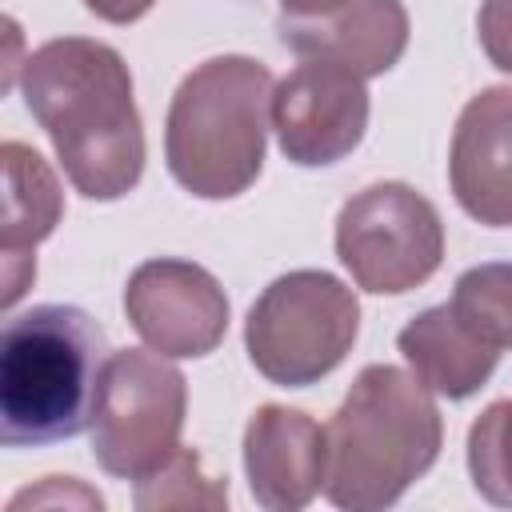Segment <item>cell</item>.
Returning a JSON list of instances; mask_svg holds the SVG:
<instances>
[{
    "label": "cell",
    "instance_id": "obj_1",
    "mask_svg": "<svg viewBox=\"0 0 512 512\" xmlns=\"http://www.w3.org/2000/svg\"><path fill=\"white\" fill-rule=\"evenodd\" d=\"M20 92L48 132L72 188L88 200H120L144 176V124L124 56L88 36H56L28 52Z\"/></svg>",
    "mask_w": 512,
    "mask_h": 512
},
{
    "label": "cell",
    "instance_id": "obj_2",
    "mask_svg": "<svg viewBox=\"0 0 512 512\" xmlns=\"http://www.w3.org/2000/svg\"><path fill=\"white\" fill-rule=\"evenodd\" d=\"M324 496L344 512L392 508L440 456L444 420L432 388L396 364L356 372L328 428Z\"/></svg>",
    "mask_w": 512,
    "mask_h": 512
},
{
    "label": "cell",
    "instance_id": "obj_3",
    "mask_svg": "<svg viewBox=\"0 0 512 512\" xmlns=\"http://www.w3.org/2000/svg\"><path fill=\"white\" fill-rule=\"evenodd\" d=\"M108 340L76 304H36L0 332V444L40 448L92 428Z\"/></svg>",
    "mask_w": 512,
    "mask_h": 512
},
{
    "label": "cell",
    "instance_id": "obj_4",
    "mask_svg": "<svg viewBox=\"0 0 512 512\" xmlns=\"http://www.w3.org/2000/svg\"><path fill=\"white\" fill-rule=\"evenodd\" d=\"M276 80L252 56H212L172 92L164 160L172 180L200 200L248 192L264 168Z\"/></svg>",
    "mask_w": 512,
    "mask_h": 512
},
{
    "label": "cell",
    "instance_id": "obj_5",
    "mask_svg": "<svg viewBox=\"0 0 512 512\" xmlns=\"http://www.w3.org/2000/svg\"><path fill=\"white\" fill-rule=\"evenodd\" d=\"M360 336L356 292L324 272L296 268L276 276L244 320L252 368L280 388H308L336 372Z\"/></svg>",
    "mask_w": 512,
    "mask_h": 512
},
{
    "label": "cell",
    "instance_id": "obj_6",
    "mask_svg": "<svg viewBox=\"0 0 512 512\" xmlns=\"http://www.w3.org/2000/svg\"><path fill=\"white\" fill-rule=\"evenodd\" d=\"M188 380L172 356L120 348L104 360L92 412V456L108 476L140 480L160 468L184 432Z\"/></svg>",
    "mask_w": 512,
    "mask_h": 512
},
{
    "label": "cell",
    "instance_id": "obj_7",
    "mask_svg": "<svg viewBox=\"0 0 512 512\" xmlns=\"http://www.w3.org/2000/svg\"><path fill=\"white\" fill-rule=\"evenodd\" d=\"M336 256L356 288L400 296L436 276L444 260V220L412 184L380 180L344 200L336 216Z\"/></svg>",
    "mask_w": 512,
    "mask_h": 512
},
{
    "label": "cell",
    "instance_id": "obj_8",
    "mask_svg": "<svg viewBox=\"0 0 512 512\" xmlns=\"http://www.w3.org/2000/svg\"><path fill=\"white\" fill-rule=\"evenodd\" d=\"M124 316L152 352L196 360L220 348L232 308L208 268L176 256H156L132 268L124 284Z\"/></svg>",
    "mask_w": 512,
    "mask_h": 512
},
{
    "label": "cell",
    "instance_id": "obj_9",
    "mask_svg": "<svg viewBox=\"0 0 512 512\" xmlns=\"http://www.w3.org/2000/svg\"><path fill=\"white\" fill-rule=\"evenodd\" d=\"M368 112L364 76L328 60H300L272 92L280 152L300 168H328L356 152L368 132Z\"/></svg>",
    "mask_w": 512,
    "mask_h": 512
},
{
    "label": "cell",
    "instance_id": "obj_10",
    "mask_svg": "<svg viewBox=\"0 0 512 512\" xmlns=\"http://www.w3.org/2000/svg\"><path fill=\"white\" fill-rule=\"evenodd\" d=\"M448 184L464 216L488 228H512V84H492L460 108Z\"/></svg>",
    "mask_w": 512,
    "mask_h": 512
},
{
    "label": "cell",
    "instance_id": "obj_11",
    "mask_svg": "<svg viewBox=\"0 0 512 512\" xmlns=\"http://www.w3.org/2000/svg\"><path fill=\"white\" fill-rule=\"evenodd\" d=\"M324 428L288 404H260L244 428L248 492L268 512H300L324 488Z\"/></svg>",
    "mask_w": 512,
    "mask_h": 512
},
{
    "label": "cell",
    "instance_id": "obj_12",
    "mask_svg": "<svg viewBox=\"0 0 512 512\" xmlns=\"http://www.w3.org/2000/svg\"><path fill=\"white\" fill-rule=\"evenodd\" d=\"M276 28L300 60H328L364 80L392 72L408 48L400 0H344L320 16H280Z\"/></svg>",
    "mask_w": 512,
    "mask_h": 512
},
{
    "label": "cell",
    "instance_id": "obj_13",
    "mask_svg": "<svg viewBox=\"0 0 512 512\" xmlns=\"http://www.w3.org/2000/svg\"><path fill=\"white\" fill-rule=\"evenodd\" d=\"M4 164V228H0V256H4V308H12L24 288L36 280V244L48 240L64 216V192L48 160L20 144H0Z\"/></svg>",
    "mask_w": 512,
    "mask_h": 512
},
{
    "label": "cell",
    "instance_id": "obj_14",
    "mask_svg": "<svg viewBox=\"0 0 512 512\" xmlns=\"http://www.w3.org/2000/svg\"><path fill=\"white\" fill-rule=\"evenodd\" d=\"M396 348L408 360V368L416 372V380L428 384L436 396H448V400H468L472 392H480L488 384V376L496 372V360H500V348L480 340L452 312V304H436V308L416 312L400 328Z\"/></svg>",
    "mask_w": 512,
    "mask_h": 512
},
{
    "label": "cell",
    "instance_id": "obj_15",
    "mask_svg": "<svg viewBox=\"0 0 512 512\" xmlns=\"http://www.w3.org/2000/svg\"><path fill=\"white\" fill-rule=\"evenodd\" d=\"M452 312L492 348H512V264L488 260L456 276Z\"/></svg>",
    "mask_w": 512,
    "mask_h": 512
},
{
    "label": "cell",
    "instance_id": "obj_16",
    "mask_svg": "<svg viewBox=\"0 0 512 512\" xmlns=\"http://www.w3.org/2000/svg\"><path fill=\"white\" fill-rule=\"evenodd\" d=\"M132 504L140 512H160V508H228V484L208 476L192 448H176L160 468H152L148 476L136 480Z\"/></svg>",
    "mask_w": 512,
    "mask_h": 512
},
{
    "label": "cell",
    "instance_id": "obj_17",
    "mask_svg": "<svg viewBox=\"0 0 512 512\" xmlns=\"http://www.w3.org/2000/svg\"><path fill=\"white\" fill-rule=\"evenodd\" d=\"M468 476L488 504L512 508V400H492L472 420Z\"/></svg>",
    "mask_w": 512,
    "mask_h": 512
},
{
    "label": "cell",
    "instance_id": "obj_18",
    "mask_svg": "<svg viewBox=\"0 0 512 512\" xmlns=\"http://www.w3.org/2000/svg\"><path fill=\"white\" fill-rule=\"evenodd\" d=\"M476 36L488 64L512 76V0H484L476 12Z\"/></svg>",
    "mask_w": 512,
    "mask_h": 512
},
{
    "label": "cell",
    "instance_id": "obj_19",
    "mask_svg": "<svg viewBox=\"0 0 512 512\" xmlns=\"http://www.w3.org/2000/svg\"><path fill=\"white\" fill-rule=\"evenodd\" d=\"M44 508V504H76V508H104V496L100 492H92V488H84L76 476H44V484L40 488H24V492H16L12 496V512H20V508Z\"/></svg>",
    "mask_w": 512,
    "mask_h": 512
},
{
    "label": "cell",
    "instance_id": "obj_20",
    "mask_svg": "<svg viewBox=\"0 0 512 512\" xmlns=\"http://www.w3.org/2000/svg\"><path fill=\"white\" fill-rule=\"evenodd\" d=\"M156 0H84V8L92 16H100L104 24H132L144 12H152Z\"/></svg>",
    "mask_w": 512,
    "mask_h": 512
},
{
    "label": "cell",
    "instance_id": "obj_21",
    "mask_svg": "<svg viewBox=\"0 0 512 512\" xmlns=\"http://www.w3.org/2000/svg\"><path fill=\"white\" fill-rule=\"evenodd\" d=\"M344 0H280V16H320Z\"/></svg>",
    "mask_w": 512,
    "mask_h": 512
}]
</instances>
